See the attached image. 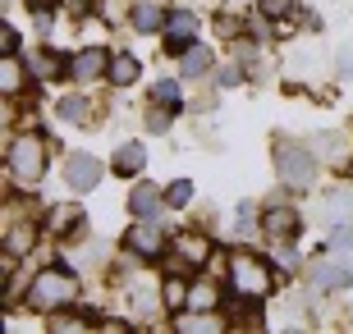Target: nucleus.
Returning <instances> with one entry per match:
<instances>
[{"label":"nucleus","instance_id":"1","mask_svg":"<svg viewBox=\"0 0 353 334\" xmlns=\"http://www.w3.org/2000/svg\"><path fill=\"white\" fill-rule=\"evenodd\" d=\"M74 298H79V280H74V270H41L37 280L28 284V307L32 311H46V316H55V311L74 307Z\"/></svg>","mask_w":353,"mask_h":334},{"label":"nucleus","instance_id":"2","mask_svg":"<svg viewBox=\"0 0 353 334\" xmlns=\"http://www.w3.org/2000/svg\"><path fill=\"white\" fill-rule=\"evenodd\" d=\"M271 284H275V275H271V266H266L262 257H252V252H234V257H230V289H234V293L266 298Z\"/></svg>","mask_w":353,"mask_h":334},{"label":"nucleus","instance_id":"3","mask_svg":"<svg viewBox=\"0 0 353 334\" xmlns=\"http://www.w3.org/2000/svg\"><path fill=\"white\" fill-rule=\"evenodd\" d=\"M275 174L285 188H307L316 183V152L299 147V142H280L275 147Z\"/></svg>","mask_w":353,"mask_h":334},{"label":"nucleus","instance_id":"4","mask_svg":"<svg viewBox=\"0 0 353 334\" xmlns=\"http://www.w3.org/2000/svg\"><path fill=\"white\" fill-rule=\"evenodd\" d=\"M10 174L23 183V188H32V183L46 174V142H41L37 133L14 138V147H10Z\"/></svg>","mask_w":353,"mask_h":334},{"label":"nucleus","instance_id":"5","mask_svg":"<svg viewBox=\"0 0 353 334\" xmlns=\"http://www.w3.org/2000/svg\"><path fill=\"white\" fill-rule=\"evenodd\" d=\"M307 275H312V284L321 293H335V289H349L353 284V266H344L335 252H330V257H316L312 266H307Z\"/></svg>","mask_w":353,"mask_h":334},{"label":"nucleus","instance_id":"6","mask_svg":"<svg viewBox=\"0 0 353 334\" xmlns=\"http://www.w3.org/2000/svg\"><path fill=\"white\" fill-rule=\"evenodd\" d=\"M124 252H129V257H143V261H157L161 252H165V238H161V229L152 220H138V225L124 233Z\"/></svg>","mask_w":353,"mask_h":334},{"label":"nucleus","instance_id":"7","mask_svg":"<svg viewBox=\"0 0 353 334\" xmlns=\"http://www.w3.org/2000/svg\"><path fill=\"white\" fill-rule=\"evenodd\" d=\"M65 183L74 188V193H92L97 183H101V160L88 152H74L65 160Z\"/></svg>","mask_w":353,"mask_h":334},{"label":"nucleus","instance_id":"8","mask_svg":"<svg viewBox=\"0 0 353 334\" xmlns=\"http://www.w3.org/2000/svg\"><path fill=\"white\" fill-rule=\"evenodd\" d=\"M105 74H110V51H101V46H88V51L69 55V78L92 83V78H105Z\"/></svg>","mask_w":353,"mask_h":334},{"label":"nucleus","instance_id":"9","mask_svg":"<svg viewBox=\"0 0 353 334\" xmlns=\"http://www.w3.org/2000/svg\"><path fill=\"white\" fill-rule=\"evenodd\" d=\"M165 32H170V46L174 55H183L188 46H197L193 41V32H197V19H193V10H174V14H165Z\"/></svg>","mask_w":353,"mask_h":334},{"label":"nucleus","instance_id":"10","mask_svg":"<svg viewBox=\"0 0 353 334\" xmlns=\"http://www.w3.org/2000/svg\"><path fill=\"white\" fill-rule=\"evenodd\" d=\"M83 220H88V211L74 202H60L51 206V216H46V229L51 233H83Z\"/></svg>","mask_w":353,"mask_h":334},{"label":"nucleus","instance_id":"11","mask_svg":"<svg viewBox=\"0 0 353 334\" xmlns=\"http://www.w3.org/2000/svg\"><path fill=\"white\" fill-rule=\"evenodd\" d=\"M262 229L271 233V238H294V233L303 229V225H299V211H289V206H271V211H266V220H262Z\"/></svg>","mask_w":353,"mask_h":334},{"label":"nucleus","instance_id":"12","mask_svg":"<svg viewBox=\"0 0 353 334\" xmlns=\"http://www.w3.org/2000/svg\"><path fill=\"white\" fill-rule=\"evenodd\" d=\"M174 330H193V334H211V330H221V316L216 311H197V307H183L174 311Z\"/></svg>","mask_w":353,"mask_h":334},{"label":"nucleus","instance_id":"13","mask_svg":"<svg viewBox=\"0 0 353 334\" xmlns=\"http://www.w3.org/2000/svg\"><path fill=\"white\" fill-rule=\"evenodd\" d=\"M161 202H165V193H157L152 183H138V188L129 193V211H133L138 220H152V216L161 211Z\"/></svg>","mask_w":353,"mask_h":334},{"label":"nucleus","instance_id":"14","mask_svg":"<svg viewBox=\"0 0 353 334\" xmlns=\"http://www.w3.org/2000/svg\"><path fill=\"white\" fill-rule=\"evenodd\" d=\"M143 165H147V147H138V142H124V147L115 152V160H110L115 174H138Z\"/></svg>","mask_w":353,"mask_h":334},{"label":"nucleus","instance_id":"15","mask_svg":"<svg viewBox=\"0 0 353 334\" xmlns=\"http://www.w3.org/2000/svg\"><path fill=\"white\" fill-rule=\"evenodd\" d=\"M133 28H138V32H157V28H165V10H161L157 0H138V5H133Z\"/></svg>","mask_w":353,"mask_h":334},{"label":"nucleus","instance_id":"16","mask_svg":"<svg viewBox=\"0 0 353 334\" xmlns=\"http://www.w3.org/2000/svg\"><path fill=\"white\" fill-rule=\"evenodd\" d=\"M65 74H69L65 55H55V51H37L32 55V78H46V83H51V78H65Z\"/></svg>","mask_w":353,"mask_h":334},{"label":"nucleus","instance_id":"17","mask_svg":"<svg viewBox=\"0 0 353 334\" xmlns=\"http://www.w3.org/2000/svg\"><path fill=\"white\" fill-rule=\"evenodd\" d=\"M179 257L188 261V266H202V261L211 257V238H202V233H183L179 238Z\"/></svg>","mask_w":353,"mask_h":334},{"label":"nucleus","instance_id":"18","mask_svg":"<svg viewBox=\"0 0 353 334\" xmlns=\"http://www.w3.org/2000/svg\"><path fill=\"white\" fill-rule=\"evenodd\" d=\"M216 302H221V289L211 280H197L193 289H188V307H197V311H216Z\"/></svg>","mask_w":353,"mask_h":334},{"label":"nucleus","instance_id":"19","mask_svg":"<svg viewBox=\"0 0 353 334\" xmlns=\"http://www.w3.org/2000/svg\"><path fill=\"white\" fill-rule=\"evenodd\" d=\"M105 78H110L115 87H129L133 78H138V60H133V55H124V51L110 55V74H105Z\"/></svg>","mask_w":353,"mask_h":334},{"label":"nucleus","instance_id":"20","mask_svg":"<svg viewBox=\"0 0 353 334\" xmlns=\"http://www.w3.org/2000/svg\"><path fill=\"white\" fill-rule=\"evenodd\" d=\"M161 302H165L170 311H183L188 307V284H183L179 275H170V280L161 284Z\"/></svg>","mask_w":353,"mask_h":334},{"label":"nucleus","instance_id":"21","mask_svg":"<svg viewBox=\"0 0 353 334\" xmlns=\"http://www.w3.org/2000/svg\"><path fill=\"white\" fill-rule=\"evenodd\" d=\"M179 60H183V78H202L211 69V51H207V46H188Z\"/></svg>","mask_w":353,"mask_h":334},{"label":"nucleus","instance_id":"22","mask_svg":"<svg viewBox=\"0 0 353 334\" xmlns=\"http://www.w3.org/2000/svg\"><path fill=\"white\" fill-rule=\"evenodd\" d=\"M326 216L330 220H349L353 216V188H335V193H326Z\"/></svg>","mask_w":353,"mask_h":334},{"label":"nucleus","instance_id":"23","mask_svg":"<svg viewBox=\"0 0 353 334\" xmlns=\"http://www.w3.org/2000/svg\"><path fill=\"white\" fill-rule=\"evenodd\" d=\"M23 78H28V74H23V65H19L14 55H5V65H0V87L14 96V92H23Z\"/></svg>","mask_w":353,"mask_h":334},{"label":"nucleus","instance_id":"24","mask_svg":"<svg viewBox=\"0 0 353 334\" xmlns=\"http://www.w3.org/2000/svg\"><path fill=\"white\" fill-rule=\"evenodd\" d=\"M330 252H335L344 266H353V225H340V229L330 233Z\"/></svg>","mask_w":353,"mask_h":334},{"label":"nucleus","instance_id":"25","mask_svg":"<svg viewBox=\"0 0 353 334\" xmlns=\"http://www.w3.org/2000/svg\"><path fill=\"white\" fill-rule=\"evenodd\" d=\"M312 147H316L321 160H340V156H344V138H340V133H316Z\"/></svg>","mask_w":353,"mask_h":334},{"label":"nucleus","instance_id":"26","mask_svg":"<svg viewBox=\"0 0 353 334\" xmlns=\"http://www.w3.org/2000/svg\"><path fill=\"white\" fill-rule=\"evenodd\" d=\"M60 119H65V124H88V101H83V96H65V101H60Z\"/></svg>","mask_w":353,"mask_h":334},{"label":"nucleus","instance_id":"27","mask_svg":"<svg viewBox=\"0 0 353 334\" xmlns=\"http://www.w3.org/2000/svg\"><path fill=\"white\" fill-rule=\"evenodd\" d=\"M152 96H157L161 105H170V110H179V83H174V78H161L157 87H152Z\"/></svg>","mask_w":353,"mask_h":334},{"label":"nucleus","instance_id":"28","mask_svg":"<svg viewBox=\"0 0 353 334\" xmlns=\"http://www.w3.org/2000/svg\"><path fill=\"white\" fill-rule=\"evenodd\" d=\"M165 202H170V206H188V202H193V183H188V179H174L170 188H165Z\"/></svg>","mask_w":353,"mask_h":334},{"label":"nucleus","instance_id":"29","mask_svg":"<svg viewBox=\"0 0 353 334\" xmlns=\"http://www.w3.org/2000/svg\"><path fill=\"white\" fill-rule=\"evenodd\" d=\"M294 5L299 0H262V19H285V14H294Z\"/></svg>","mask_w":353,"mask_h":334},{"label":"nucleus","instance_id":"30","mask_svg":"<svg viewBox=\"0 0 353 334\" xmlns=\"http://www.w3.org/2000/svg\"><path fill=\"white\" fill-rule=\"evenodd\" d=\"M335 74H340V78H353V41H344L340 51H335Z\"/></svg>","mask_w":353,"mask_h":334},{"label":"nucleus","instance_id":"31","mask_svg":"<svg viewBox=\"0 0 353 334\" xmlns=\"http://www.w3.org/2000/svg\"><path fill=\"white\" fill-rule=\"evenodd\" d=\"M28 247H32V229L23 225V229H14V233H10V257H23Z\"/></svg>","mask_w":353,"mask_h":334},{"label":"nucleus","instance_id":"32","mask_svg":"<svg viewBox=\"0 0 353 334\" xmlns=\"http://www.w3.org/2000/svg\"><path fill=\"white\" fill-rule=\"evenodd\" d=\"M157 302H161L157 293L147 298V289H133V311H138V316H152V311H157Z\"/></svg>","mask_w":353,"mask_h":334},{"label":"nucleus","instance_id":"33","mask_svg":"<svg viewBox=\"0 0 353 334\" xmlns=\"http://www.w3.org/2000/svg\"><path fill=\"white\" fill-rule=\"evenodd\" d=\"M165 110H170V105H165ZM165 110H157V115L147 110V129H152V133H165V129H170V115H165Z\"/></svg>","mask_w":353,"mask_h":334},{"label":"nucleus","instance_id":"34","mask_svg":"<svg viewBox=\"0 0 353 334\" xmlns=\"http://www.w3.org/2000/svg\"><path fill=\"white\" fill-rule=\"evenodd\" d=\"M0 51H5V55L19 51V32H14V28H0Z\"/></svg>","mask_w":353,"mask_h":334},{"label":"nucleus","instance_id":"35","mask_svg":"<svg viewBox=\"0 0 353 334\" xmlns=\"http://www.w3.org/2000/svg\"><path fill=\"white\" fill-rule=\"evenodd\" d=\"M216 83H221V87H239V69H225V74H216Z\"/></svg>","mask_w":353,"mask_h":334},{"label":"nucleus","instance_id":"36","mask_svg":"<svg viewBox=\"0 0 353 334\" xmlns=\"http://www.w3.org/2000/svg\"><path fill=\"white\" fill-rule=\"evenodd\" d=\"M216 32H221V37H225V32H239V23H234V19H225V14H221V19H216Z\"/></svg>","mask_w":353,"mask_h":334},{"label":"nucleus","instance_id":"37","mask_svg":"<svg viewBox=\"0 0 353 334\" xmlns=\"http://www.w3.org/2000/svg\"><path fill=\"white\" fill-rule=\"evenodd\" d=\"M275 261H280V266H294V252H289V247L280 243V247H275Z\"/></svg>","mask_w":353,"mask_h":334}]
</instances>
